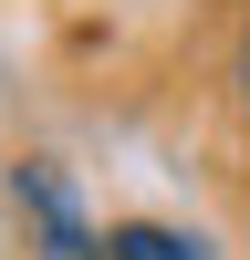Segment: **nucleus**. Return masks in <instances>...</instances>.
Returning <instances> with one entry per match:
<instances>
[{
    "label": "nucleus",
    "instance_id": "obj_1",
    "mask_svg": "<svg viewBox=\"0 0 250 260\" xmlns=\"http://www.w3.org/2000/svg\"><path fill=\"white\" fill-rule=\"evenodd\" d=\"M11 208L32 219V250L42 260H104V229H83V208H73V187H63L52 156H21L11 167Z\"/></svg>",
    "mask_w": 250,
    "mask_h": 260
},
{
    "label": "nucleus",
    "instance_id": "obj_2",
    "mask_svg": "<svg viewBox=\"0 0 250 260\" xmlns=\"http://www.w3.org/2000/svg\"><path fill=\"white\" fill-rule=\"evenodd\" d=\"M104 260H208L188 229H157V219H115L104 229Z\"/></svg>",
    "mask_w": 250,
    "mask_h": 260
},
{
    "label": "nucleus",
    "instance_id": "obj_3",
    "mask_svg": "<svg viewBox=\"0 0 250 260\" xmlns=\"http://www.w3.org/2000/svg\"><path fill=\"white\" fill-rule=\"evenodd\" d=\"M229 94H240V115H250V31H240V52H229Z\"/></svg>",
    "mask_w": 250,
    "mask_h": 260
}]
</instances>
